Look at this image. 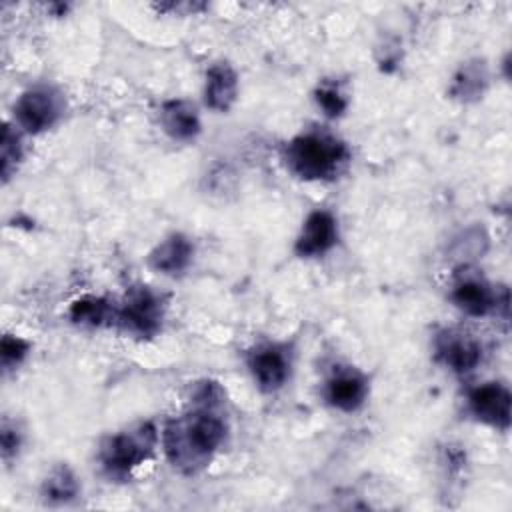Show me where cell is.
Wrapping results in <instances>:
<instances>
[{
  "label": "cell",
  "instance_id": "obj_9",
  "mask_svg": "<svg viewBox=\"0 0 512 512\" xmlns=\"http://www.w3.org/2000/svg\"><path fill=\"white\" fill-rule=\"evenodd\" d=\"M366 394H368L366 378L352 368L334 372L324 386L326 402L332 408L342 412H354L356 408H360L366 400Z\"/></svg>",
  "mask_w": 512,
  "mask_h": 512
},
{
  "label": "cell",
  "instance_id": "obj_12",
  "mask_svg": "<svg viewBox=\"0 0 512 512\" xmlns=\"http://www.w3.org/2000/svg\"><path fill=\"white\" fill-rule=\"evenodd\" d=\"M194 246L184 234H170L162 242H158L148 254V264L152 270L160 274H180L192 262Z\"/></svg>",
  "mask_w": 512,
  "mask_h": 512
},
{
  "label": "cell",
  "instance_id": "obj_19",
  "mask_svg": "<svg viewBox=\"0 0 512 512\" xmlns=\"http://www.w3.org/2000/svg\"><path fill=\"white\" fill-rule=\"evenodd\" d=\"M30 350V344L20 338V336H14V334H4L2 336V342H0V360H2V368L8 372V370H14L28 354Z\"/></svg>",
  "mask_w": 512,
  "mask_h": 512
},
{
  "label": "cell",
  "instance_id": "obj_10",
  "mask_svg": "<svg viewBox=\"0 0 512 512\" xmlns=\"http://www.w3.org/2000/svg\"><path fill=\"white\" fill-rule=\"evenodd\" d=\"M436 352L438 358L458 374L472 372L482 358V348L476 340H472L466 334H454V332H444L438 342H436Z\"/></svg>",
  "mask_w": 512,
  "mask_h": 512
},
{
  "label": "cell",
  "instance_id": "obj_16",
  "mask_svg": "<svg viewBox=\"0 0 512 512\" xmlns=\"http://www.w3.org/2000/svg\"><path fill=\"white\" fill-rule=\"evenodd\" d=\"M78 490V480L66 464L52 468L40 486L42 498L50 504H68L78 496Z\"/></svg>",
  "mask_w": 512,
  "mask_h": 512
},
{
  "label": "cell",
  "instance_id": "obj_14",
  "mask_svg": "<svg viewBox=\"0 0 512 512\" xmlns=\"http://www.w3.org/2000/svg\"><path fill=\"white\" fill-rule=\"evenodd\" d=\"M452 302L468 316H486L498 304L492 288L476 276H464L454 284Z\"/></svg>",
  "mask_w": 512,
  "mask_h": 512
},
{
  "label": "cell",
  "instance_id": "obj_20",
  "mask_svg": "<svg viewBox=\"0 0 512 512\" xmlns=\"http://www.w3.org/2000/svg\"><path fill=\"white\" fill-rule=\"evenodd\" d=\"M316 102H318V106L324 110V114L330 116V118L342 116V112H344L346 106H348L344 94H342L334 84H322V86H318V90H316Z\"/></svg>",
  "mask_w": 512,
  "mask_h": 512
},
{
  "label": "cell",
  "instance_id": "obj_8",
  "mask_svg": "<svg viewBox=\"0 0 512 512\" xmlns=\"http://www.w3.org/2000/svg\"><path fill=\"white\" fill-rule=\"evenodd\" d=\"M254 382L264 392L280 390L290 376V358L284 348L276 344H264L252 350L248 358Z\"/></svg>",
  "mask_w": 512,
  "mask_h": 512
},
{
  "label": "cell",
  "instance_id": "obj_2",
  "mask_svg": "<svg viewBox=\"0 0 512 512\" xmlns=\"http://www.w3.org/2000/svg\"><path fill=\"white\" fill-rule=\"evenodd\" d=\"M288 168L302 180H330L346 166L348 146L326 132H306L286 144Z\"/></svg>",
  "mask_w": 512,
  "mask_h": 512
},
{
  "label": "cell",
  "instance_id": "obj_3",
  "mask_svg": "<svg viewBox=\"0 0 512 512\" xmlns=\"http://www.w3.org/2000/svg\"><path fill=\"white\" fill-rule=\"evenodd\" d=\"M156 428L142 422L130 430L108 436L100 446V464L110 478H126L150 458L156 446Z\"/></svg>",
  "mask_w": 512,
  "mask_h": 512
},
{
  "label": "cell",
  "instance_id": "obj_15",
  "mask_svg": "<svg viewBox=\"0 0 512 512\" xmlns=\"http://www.w3.org/2000/svg\"><path fill=\"white\" fill-rule=\"evenodd\" d=\"M116 308L102 296H82L70 304L68 318L76 326L96 328L114 320Z\"/></svg>",
  "mask_w": 512,
  "mask_h": 512
},
{
  "label": "cell",
  "instance_id": "obj_17",
  "mask_svg": "<svg viewBox=\"0 0 512 512\" xmlns=\"http://www.w3.org/2000/svg\"><path fill=\"white\" fill-rule=\"evenodd\" d=\"M22 160V140L20 134L6 124L0 140V170H2V180L8 182V178L16 172L18 164Z\"/></svg>",
  "mask_w": 512,
  "mask_h": 512
},
{
  "label": "cell",
  "instance_id": "obj_11",
  "mask_svg": "<svg viewBox=\"0 0 512 512\" xmlns=\"http://www.w3.org/2000/svg\"><path fill=\"white\" fill-rule=\"evenodd\" d=\"M238 76L228 62H216L206 70L204 102L214 112H228L236 102Z\"/></svg>",
  "mask_w": 512,
  "mask_h": 512
},
{
  "label": "cell",
  "instance_id": "obj_4",
  "mask_svg": "<svg viewBox=\"0 0 512 512\" xmlns=\"http://www.w3.org/2000/svg\"><path fill=\"white\" fill-rule=\"evenodd\" d=\"M162 318H164L162 298L154 290L140 286L126 294V300L122 302V306L116 308L114 322L130 336L150 338L160 330Z\"/></svg>",
  "mask_w": 512,
  "mask_h": 512
},
{
  "label": "cell",
  "instance_id": "obj_5",
  "mask_svg": "<svg viewBox=\"0 0 512 512\" xmlns=\"http://www.w3.org/2000/svg\"><path fill=\"white\" fill-rule=\"evenodd\" d=\"M60 112V96L48 86H36L22 92L14 104V120L28 134L52 128L60 118Z\"/></svg>",
  "mask_w": 512,
  "mask_h": 512
},
{
  "label": "cell",
  "instance_id": "obj_1",
  "mask_svg": "<svg viewBox=\"0 0 512 512\" xmlns=\"http://www.w3.org/2000/svg\"><path fill=\"white\" fill-rule=\"evenodd\" d=\"M226 438L224 420L212 412V406H200L194 412L170 420L162 434L166 458L184 474L202 470Z\"/></svg>",
  "mask_w": 512,
  "mask_h": 512
},
{
  "label": "cell",
  "instance_id": "obj_18",
  "mask_svg": "<svg viewBox=\"0 0 512 512\" xmlns=\"http://www.w3.org/2000/svg\"><path fill=\"white\" fill-rule=\"evenodd\" d=\"M486 82V76L482 72V66L478 64H466L454 78V88L452 94L468 98V96H476L478 92H482V86Z\"/></svg>",
  "mask_w": 512,
  "mask_h": 512
},
{
  "label": "cell",
  "instance_id": "obj_13",
  "mask_svg": "<svg viewBox=\"0 0 512 512\" xmlns=\"http://www.w3.org/2000/svg\"><path fill=\"white\" fill-rule=\"evenodd\" d=\"M160 126L162 130L178 142L194 140L200 132V118L196 108L188 100H166L160 106Z\"/></svg>",
  "mask_w": 512,
  "mask_h": 512
},
{
  "label": "cell",
  "instance_id": "obj_7",
  "mask_svg": "<svg viewBox=\"0 0 512 512\" xmlns=\"http://www.w3.org/2000/svg\"><path fill=\"white\" fill-rule=\"evenodd\" d=\"M338 240V222L328 210H314L306 216L294 250L300 258L326 254Z\"/></svg>",
  "mask_w": 512,
  "mask_h": 512
},
{
  "label": "cell",
  "instance_id": "obj_21",
  "mask_svg": "<svg viewBox=\"0 0 512 512\" xmlns=\"http://www.w3.org/2000/svg\"><path fill=\"white\" fill-rule=\"evenodd\" d=\"M0 446H2V458L8 460L10 456H14L18 452L20 446V434L14 426H10L8 422L2 424V432H0Z\"/></svg>",
  "mask_w": 512,
  "mask_h": 512
},
{
  "label": "cell",
  "instance_id": "obj_6",
  "mask_svg": "<svg viewBox=\"0 0 512 512\" xmlns=\"http://www.w3.org/2000/svg\"><path fill=\"white\" fill-rule=\"evenodd\" d=\"M468 408L476 420L492 428L506 430L510 426L512 396L504 384L486 382L482 386H476L468 394Z\"/></svg>",
  "mask_w": 512,
  "mask_h": 512
}]
</instances>
